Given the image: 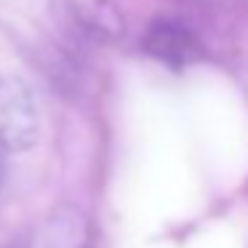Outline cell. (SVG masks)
Instances as JSON below:
<instances>
[{
	"instance_id": "obj_2",
	"label": "cell",
	"mask_w": 248,
	"mask_h": 248,
	"mask_svg": "<svg viewBox=\"0 0 248 248\" xmlns=\"http://www.w3.org/2000/svg\"><path fill=\"white\" fill-rule=\"evenodd\" d=\"M141 48L152 59L163 62L168 67H176V70L195 64V62H200L205 56L200 40L184 24L173 22V19H155L147 27L144 38H141Z\"/></svg>"
},
{
	"instance_id": "obj_3",
	"label": "cell",
	"mask_w": 248,
	"mask_h": 248,
	"mask_svg": "<svg viewBox=\"0 0 248 248\" xmlns=\"http://www.w3.org/2000/svg\"><path fill=\"white\" fill-rule=\"evenodd\" d=\"M91 224L86 214L72 205L54 208L35 230L32 248H88Z\"/></svg>"
},
{
	"instance_id": "obj_1",
	"label": "cell",
	"mask_w": 248,
	"mask_h": 248,
	"mask_svg": "<svg viewBox=\"0 0 248 248\" xmlns=\"http://www.w3.org/2000/svg\"><path fill=\"white\" fill-rule=\"evenodd\" d=\"M38 139V107L22 80L0 83V144L11 152L30 150Z\"/></svg>"
},
{
	"instance_id": "obj_4",
	"label": "cell",
	"mask_w": 248,
	"mask_h": 248,
	"mask_svg": "<svg viewBox=\"0 0 248 248\" xmlns=\"http://www.w3.org/2000/svg\"><path fill=\"white\" fill-rule=\"evenodd\" d=\"M75 14L83 27L93 35L102 38L123 35V16L109 0H75Z\"/></svg>"
}]
</instances>
